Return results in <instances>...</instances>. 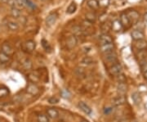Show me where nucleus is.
I'll list each match as a JSON object with an SVG mask.
<instances>
[{
  "label": "nucleus",
  "instance_id": "obj_1",
  "mask_svg": "<svg viewBox=\"0 0 147 122\" xmlns=\"http://www.w3.org/2000/svg\"><path fill=\"white\" fill-rule=\"evenodd\" d=\"M122 70H123L122 65L120 63H115L110 66V69H109V72L111 75L117 76L119 75L122 74Z\"/></svg>",
  "mask_w": 147,
  "mask_h": 122
},
{
  "label": "nucleus",
  "instance_id": "obj_2",
  "mask_svg": "<svg viewBox=\"0 0 147 122\" xmlns=\"http://www.w3.org/2000/svg\"><path fill=\"white\" fill-rule=\"evenodd\" d=\"M126 15L128 17L129 21L131 22V24H136L139 21V13L137 12V11L135 10H130L128 11L126 13Z\"/></svg>",
  "mask_w": 147,
  "mask_h": 122
},
{
  "label": "nucleus",
  "instance_id": "obj_3",
  "mask_svg": "<svg viewBox=\"0 0 147 122\" xmlns=\"http://www.w3.org/2000/svg\"><path fill=\"white\" fill-rule=\"evenodd\" d=\"M27 94H30V95L35 96L39 93V88L38 87V85L34 83H30L29 85H27L26 88Z\"/></svg>",
  "mask_w": 147,
  "mask_h": 122
},
{
  "label": "nucleus",
  "instance_id": "obj_4",
  "mask_svg": "<svg viewBox=\"0 0 147 122\" xmlns=\"http://www.w3.org/2000/svg\"><path fill=\"white\" fill-rule=\"evenodd\" d=\"M58 18V14L57 12H53V13H50L48 16L46 17V24H47V26H53L56 21L57 20Z\"/></svg>",
  "mask_w": 147,
  "mask_h": 122
},
{
  "label": "nucleus",
  "instance_id": "obj_5",
  "mask_svg": "<svg viewBox=\"0 0 147 122\" xmlns=\"http://www.w3.org/2000/svg\"><path fill=\"white\" fill-rule=\"evenodd\" d=\"M77 43H78V39L74 35L69 36L68 39H66V47L68 49H73L74 48H75Z\"/></svg>",
  "mask_w": 147,
  "mask_h": 122
},
{
  "label": "nucleus",
  "instance_id": "obj_6",
  "mask_svg": "<svg viewBox=\"0 0 147 122\" xmlns=\"http://www.w3.org/2000/svg\"><path fill=\"white\" fill-rule=\"evenodd\" d=\"M117 53L115 51H112L110 53H105L104 54V60L107 62H113L115 63L117 61Z\"/></svg>",
  "mask_w": 147,
  "mask_h": 122
},
{
  "label": "nucleus",
  "instance_id": "obj_7",
  "mask_svg": "<svg viewBox=\"0 0 147 122\" xmlns=\"http://www.w3.org/2000/svg\"><path fill=\"white\" fill-rule=\"evenodd\" d=\"M127 102V98L125 95H119L115 97L113 101H112V103L114 106H121V105H123L125 104Z\"/></svg>",
  "mask_w": 147,
  "mask_h": 122
},
{
  "label": "nucleus",
  "instance_id": "obj_8",
  "mask_svg": "<svg viewBox=\"0 0 147 122\" xmlns=\"http://www.w3.org/2000/svg\"><path fill=\"white\" fill-rule=\"evenodd\" d=\"M131 36L133 40L135 41H138V40H142V39H145V34L140 30H135L131 32Z\"/></svg>",
  "mask_w": 147,
  "mask_h": 122
},
{
  "label": "nucleus",
  "instance_id": "obj_9",
  "mask_svg": "<svg viewBox=\"0 0 147 122\" xmlns=\"http://www.w3.org/2000/svg\"><path fill=\"white\" fill-rule=\"evenodd\" d=\"M115 48L114 43H106V44H103V45H100V51L102 53H110L114 51V49Z\"/></svg>",
  "mask_w": 147,
  "mask_h": 122
},
{
  "label": "nucleus",
  "instance_id": "obj_10",
  "mask_svg": "<svg viewBox=\"0 0 147 122\" xmlns=\"http://www.w3.org/2000/svg\"><path fill=\"white\" fill-rule=\"evenodd\" d=\"M110 27H111V30L115 32L121 31L123 30V26H122L120 20H118V19L112 21V23L110 24Z\"/></svg>",
  "mask_w": 147,
  "mask_h": 122
},
{
  "label": "nucleus",
  "instance_id": "obj_11",
  "mask_svg": "<svg viewBox=\"0 0 147 122\" xmlns=\"http://www.w3.org/2000/svg\"><path fill=\"white\" fill-rule=\"evenodd\" d=\"M1 51L3 52V53H4L7 55H8V56H11V55H12L13 53H14V49L11 46L9 43H3V45H2V47H1Z\"/></svg>",
  "mask_w": 147,
  "mask_h": 122
},
{
  "label": "nucleus",
  "instance_id": "obj_12",
  "mask_svg": "<svg viewBox=\"0 0 147 122\" xmlns=\"http://www.w3.org/2000/svg\"><path fill=\"white\" fill-rule=\"evenodd\" d=\"M113 43V39L112 37L109 35L108 34H102L100 37V45L106 44V43Z\"/></svg>",
  "mask_w": 147,
  "mask_h": 122
},
{
  "label": "nucleus",
  "instance_id": "obj_13",
  "mask_svg": "<svg viewBox=\"0 0 147 122\" xmlns=\"http://www.w3.org/2000/svg\"><path fill=\"white\" fill-rule=\"evenodd\" d=\"M120 21L122 23V26L123 28H129L131 26V22L129 21L128 17L126 15V13H123L120 16Z\"/></svg>",
  "mask_w": 147,
  "mask_h": 122
},
{
  "label": "nucleus",
  "instance_id": "obj_14",
  "mask_svg": "<svg viewBox=\"0 0 147 122\" xmlns=\"http://www.w3.org/2000/svg\"><path fill=\"white\" fill-rule=\"evenodd\" d=\"M127 90V85L126 83H119L117 85V91L119 95H125Z\"/></svg>",
  "mask_w": 147,
  "mask_h": 122
},
{
  "label": "nucleus",
  "instance_id": "obj_15",
  "mask_svg": "<svg viewBox=\"0 0 147 122\" xmlns=\"http://www.w3.org/2000/svg\"><path fill=\"white\" fill-rule=\"evenodd\" d=\"M25 46H26V49L29 53H32L34 49H35V47H36V43L34 40H27L26 42L25 43Z\"/></svg>",
  "mask_w": 147,
  "mask_h": 122
},
{
  "label": "nucleus",
  "instance_id": "obj_16",
  "mask_svg": "<svg viewBox=\"0 0 147 122\" xmlns=\"http://www.w3.org/2000/svg\"><path fill=\"white\" fill-rule=\"evenodd\" d=\"M135 47L138 51L140 50H144V49H147V41L145 39H142V40H138L136 41L135 43Z\"/></svg>",
  "mask_w": 147,
  "mask_h": 122
},
{
  "label": "nucleus",
  "instance_id": "obj_17",
  "mask_svg": "<svg viewBox=\"0 0 147 122\" xmlns=\"http://www.w3.org/2000/svg\"><path fill=\"white\" fill-rule=\"evenodd\" d=\"M47 114L48 117L52 119H57L59 117V112L56 108H47Z\"/></svg>",
  "mask_w": 147,
  "mask_h": 122
},
{
  "label": "nucleus",
  "instance_id": "obj_18",
  "mask_svg": "<svg viewBox=\"0 0 147 122\" xmlns=\"http://www.w3.org/2000/svg\"><path fill=\"white\" fill-rule=\"evenodd\" d=\"M79 108L83 111V112L87 114V115H90L92 113V109L90 108L89 106H88L85 102H79Z\"/></svg>",
  "mask_w": 147,
  "mask_h": 122
},
{
  "label": "nucleus",
  "instance_id": "obj_19",
  "mask_svg": "<svg viewBox=\"0 0 147 122\" xmlns=\"http://www.w3.org/2000/svg\"><path fill=\"white\" fill-rule=\"evenodd\" d=\"M7 27L11 30V31H16V30H19V24L16 22V21H9L7 22Z\"/></svg>",
  "mask_w": 147,
  "mask_h": 122
},
{
  "label": "nucleus",
  "instance_id": "obj_20",
  "mask_svg": "<svg viewBox=\"0 0 147 122\" xmlns=\"http://www.w3.org/2000/svg\"><path fill=\"white\" fill-rule=\"evenodd\" d=\"M85 19H86V21H88L90 23H93L96 20V16L94 12H87L85 14Z\"/></svg>",
  "mask_w": 147,
  "mask_h": 122
},
{
  "label": "nucleus",
  "instance_id": "obj_21",
  "mask_svg": "<svg viewBox=\"0 0 147 122\" xmlns=\"http://www.w3.org/2000/svg\"><path fill=\"white\" fill-rule=\"evenodd\" d=\"M11 15L15 19H19L21 16V11L16 7H11Z\"/></svg>",
  "mask_w": 147,
  "mask_h": 122
},
{
  "label": "nucleus",
  "instance_id": "obj_22",
  "mask_svg": "<svg viewBox=\"0 0 147 122\" xmlns=\"http://www.w3.org/2000/svg\"><path fill=\"white\" fill-rule=\"evenodd\" d=\"M87 4L92 10H97L99 8V3L97 0H88Z\"/></svg>",
  "mask_w": 147,
  "mask_h": 122
},
{
  "label": "nucleus",
  "instance_id": "obj_23",
  "mask_svg": "<svg viewBox=\"0 0 147 122\" xmlns=\"http://www.w3.org/2000/svg\"><path fill=\"white\" fill-rule=\"evenodd\" d=\"M22 66H23V68H24V69L27 70H31L32 67H33L32 61L30 60V59L26 58L24 61H23V62H22Z\"/></svg>",
  "mask_w": 147,
  "mask_h": 122
},
{
  "label": "nucleus",
  "instance_id": "obj_24",
  "mask_svg": "<svg viewBox=\"0 0 147 122\" xmlns=\"http://www.w3.org/2000/svg\"><path fill=\"white\" fill-rule=\"evenodd\" d=\"M77 10V4L74 3V2H72L69 7H67V10H66V13L69 14V15H71L75 12V11Z\"/></svg>",
  "mask_w": 147,
  "mask_h": 122
},
{
  "label": "nucleus",
  "instance_id": "obj_25",
  "mask_svg": "<svg viewBox=\"0 0 147 122\" xmlns=\"http://www.w3.org/2000/svg\"><path fill=\"white\" fill-rule=\"evenodd\" d=\"M131 99H132V101L134 102L135 104L138 105V104H140V102H142V97H141L139 93L135 92V93H133V94H131Z\"/></svg>",
  "mask_w": 147,
  "mask_h": 122
},
{
  "label": "nucleus",
  "instance_id": "obj_26",
  "mask_svg": "<svg viewBox=\"0 0 147 122\" xmlns=\"http://www.w3.org/2000/svg\"><path fill=\"white\" fill-rule=\"evenodd\" d=\"M137 58L139 59V62H142L143 60L146 59L147 57V49H144V50H140L138 51V53L137 54Z\"/></svg>",
  "mask_w": 147,
  "mask_h": 122
},
{
  "label": "nucleus",
  "instance_id": "obj_27",
  "mask_svg": "<svg viewBox=\"0 0 147 122\" xmlns=\"http://www.w3.org/2000/svg\"><path fill=\"white\" fill-rule=\"evenodd\" d=\"M10 61V56L0 51V63H7Z\"/></svg>",
  "mask_w": 147,
  "mask_h": 122
},
{
  "label": "nucleus",
  "instance_id": "obj_28",
  "mask_svg": "<svg viewBox=\"0 0 147 122\" xmlns=\"http://www.w3.org/2000/svg\"><path fill=\"white\" fill-rule=\"evenodd\" d=\"M72 33L74 36H79L83 35V29L79 26H74L72 28Z\"/></svg>",
  "mask_w": 147,
  "mask_h": 122
},
{
  "label": "nucleus",
  "instance_id": "obj_29",
  "mask_svg": "<svg viewBox=\"0 0 147 122\" xmlns=\"http://www.w3.org/2000/svg\"><path fill=\"white\" fill-rule=\"evenodd\" d=\"M26 6V0H14V7L19 9L24 8Z\"/></svg>",
  "mask_w": 147,
  "mask_h": 122
},
{
  "label": "nucleus",
  "instance_id": "obj_30",
  "mask_svg": "<svg viewBox=\"0 0 147 122\" xmlns=\"http://www.w3.org/2000/svg\"><path fill=\"white\" fill-rule=\"evenodd\" d=\"M81 63L83 65H85V66H89V65L94 63V60L91 57H85V58L82 59Z\"/></svg>",
  "mask_w": 147,
  "mask_h": 122
},
{
  "label": "nucleus",
  "instance_id": "obj_31",
  "mask_svg": "<svg viewBox=\"0 0 147 122\" xmlns=\"http://www.w3.org/2000/svg\"><path fill=\"white\" fill-rule=\"evenodd\" d=\"M28 78H29V80H30V81L31 83L36 84L37 82L39 81V76L35 75L34 73H30V74L28 75Z\"/></svg>",
  "mask_w": 147,
  "mask_h": 122
},
{
  "label": "nucleus",
  "instance_id": "obj_32",
  "mask_svg": "<svg viewBox=\"0 0 147 122\" xmlns=\"http://www.w3.org/2000/svg\"><path fill=\"white\" fill-rule=\"evenodd\" d=\"M37 121L38 122H49L47 117L44 114H38L37 117Z\"/></svg>",
  "mask_w": 147,
  "mask_h": 122
},
{
  "label": "nucleus",
  "instance_id": "obj_33",
  "mask_svg": "<svg viewBox=\"0 0 147 122\" xmlns=\"http://www.w3.org/2000/svg\"><path fill=\"white\" fill-rule=\"evenodd\" d=\"M140 66H141V70L142 73H145L147 71V59H145L142 62H140Z\"/></svg>",
  "mask_w": 147,
  "mask_h": 122
},
{
  "label": "nucleus",
  "instance_id": "obj_34",
  "mask_svg": "<svg viewBox=\"0 0 147 122\" xmlns=\"http://www.w3.org/2000/svg\"><path fill=\"white\" fill-rule=\"evenodd\" d=\"M9 94V90L7 88H0V98H6Z\"/></svg>",
  "mask_w": 147,
  "mask_h": 122
},
{
  "label": "nucleus",
  "instance_id": "obj_35",
  "mask_svg": "<svg viewBox=\"0 0 147 122\" xmlns=\"http://www.w3.org/2000/svg\"><path fill=\"white\" fill-rule=\"evenodd\" d=\"M111 29L110 24H107L106 22H104L101 26V30L103 31V34H106L107 32Z\"/></svg>",
  "mask_w": 147,
  "mask_h": 122
},
{
  "label": "nucleus",
  "instance_id": "obj_36",
  "mask_svg": "<svg viewBox=\"0 0 147 122\" xmlns=\"http://www.w3.org/2000/svg\"><path fill=\"white\" fill-rule=\"evenodd\" d=\"M99 7H107L108 6L110 5V0H99Z\"/></svg>",
  "mask_w": 147,
  "mask_h": 122
},
{
  "label": "nucleus",
  "instance_id": "obj_37",
  "mask_svg": "<svg viewBox=\"0 0 147 122\" xmlns=\"http://www.w3.org/2000/svg\"><path fill=\"white\" fill-rule=\"evenodd\" d=\"M42 47L44 48V49L46 50V51H50L51 50V47H50V45H49V43L47 42V40H45V39H42Z\"/></svg>",
  "mask_w": 147,
  "mask_h": 122
},
{
  "label": "nucleus",
  "instance_id": "obj_38",
  "mask_svg": "<svg viewBox=\"0 0 147 122\" xmlns=\"http://www.w3.org/2000/svg\"><path fill=\"white\" fill-rule=\"evenodd\" d=\"M116 77H117V80L119 83H126V77L123 74L119 75Z\"/></svg>",
  "mask_w": 147,
  "mask_h": 122
},
{
  "label": "nucleus",
  "instance_id": "obj_39",
  "mask_svg": "<svg viewBox=\"0 0 147 122\" xmlns=\"http://www.w3.org/2000/svg\"><path fill=\"white\" fill-rule=\"evenodd\" d=\"M58 102H59V99L56 97H52V98H50L48 99V102L51 103V104H56V103H57Z\"/></svg>",
  "mask_w": 147,
  "mask_h": 122
},
{
  "label": "nucleus",
  "instance_id": "obj_40",
  "mask_svg": "<svg viewBox=\"0 0 147 122\" xmlns=\"http://www.w3.org/2000/svg\"><path fill=\"white\" fill-rule=\"evenodd\" d=\"M61 94H62V97L65 98H69L70 97V94H69V91L67 90H62Z\"/></svg>",
  "mask_w": 147,
  "mask_h": 122
},
{
  "label": "nucleus",
  "instance_id": "obj_41",
  "mask_svg": "<svg viewBox=\"0 0 147 122\" xmlns=\"http://www.w3.org/2000/svg\"><path fill=\"white\" fill-rule=\"evenodd\" d=\"M113 112V107H106L104 109V114L105 115H109Z\"/></svg>",
  "mask_w": 147,
  "mask_h": 122
},
{
  "label": "nucleus",
  "instance_id": "obj_42",
  "mask_svg": "<svg viewBox=\"0 0 147 122\" xmlns=\"http://www.w3.org/2000/svg\"><path fill=\"white\" fill-rule=\"evenodd\" d=\"M76 72L78 73V75H84V70L83 68H77Z\"/></svg>",
  "mask_w": 147,
  "mask_h": 122
},
{
  "label": "nucleus",
  "instance_id": "obj_43",
  "mask_svg": "<svg viewBox=\"0 0 147 122\" xmlns=\"http://www.w3.org/2000/svg\"><path fill=\"white\" fill-rule=\"evenodd\" d=\"M143 19H144V21L147 22V12H146L145 14H144V16H143Z\"/></svg>",
  "mask_w": 147,
  "mask_h": 122
},
{
  "label": "nucleus",
  "instance_id": "obj_44",
  "mask_svg": "<svg viewBox=\"0 0 147 122\" xmlns=\"http://www.w3.org/2000/svg\"><path fill=\"white\" fill-rule=\"evenodd\" d=\"M8 0H0V3H7Z\"/></svg>",
  "mask_w": 147,
  "mask_h": 122
},
{
  "label": "nucleus",
  "instance_id": "obj_45",
  "mask_svg": "<svg viewBox=\"0 0 147 122\" xmlns=\"http://www.w3.org/2000/svg\"><path fill=\"white\" fill-rule=\"evenodd\" d=\"M143 75H144V78L147 80V71H146L145 73H143Z\"/></svg>",
  "mask_w": 147,
  "mask_h": 122
},
{
  "label": "nucleus",
  "instance_id": "obj_46",
  "mask_svg": "<svg viewBox=\"0 0 147 122\" xmlns=\"http://www.w3.org/2000/svg\"><path fill=\"white\" fill-rule=\"evenodd\" d=\"M81 122H89L88 121H81Z\"/></svg>",
  "mask_w": 147,
  "mask_h": 122
},
{
  "label": "nucleus",
  "instance_id": "obj_47",
  "mask_svg": "<svg viewBox=\"0 0 147 122\" xmlns=\"http://www.w3.org/2000/svg\"><path fill=\"white\" fill-rule=\"evenodd\" d=\"M39 1H41V2H45L46 0H39Z\"/></svg>",
  "mask_w": 147,
  "mask_h": 122
},
{
  "label": "nucleus",
  "instance_id": "obj_48",
  "mask_svg": "<svg viewBox=\"0 0 147 122\" xmlns=\"http://www.w3.org/2000/svg\"><path fill=\"white\" fill-rule=\"evenodd\" d=\"M0 122H3V120H2V119H0Z\"/></svg>",
  "mask_w": 147,
  "mask_h": 122
}]
</instances>
